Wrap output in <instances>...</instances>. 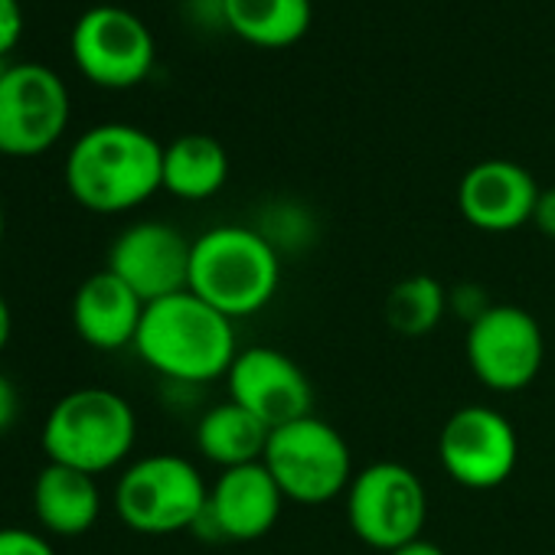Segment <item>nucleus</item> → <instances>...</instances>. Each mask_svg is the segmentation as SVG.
I'll return each instance as SVG.
<instances>
[{"label":"nucleus","instance_id":"nucleus-6","mask_svg":"<svg viewBox=\"0 0 555 555\" xmlns=\"http://www.w3.org/2000/svg\"><path fill=\"white\" fill-rule=\"evenodd\" d=\"M264 467L298 506H324L347 493L357 467L347 438L324 418L305 415L268 435Z\"/></svg>","mask_w":555,"mask_h":555},{"label":"nucleus","instance_id":"nucleus-11","mask_svg":"<svg viewBox=\"0 0 555 555\" xmlns=\"http://www.w3.org/2000/svg\"><path fill=\"white\" fill-rule=\"evenodd\" d=\"M438 461L464 490H496L519 461V435L493 405H464L438 435Z\"/></svg>","mask_w":555,"mask_h":555},{"label":"nucleus","instance_id":"nucleus-7","mask_svg":"<svg viewBox=\"0 0 555 555\" xmlns=\"http://www.w3.org/2000/svg\"><path fill=\"white\" fill-rule=\"evenodd\" d=\"M344 500L353 535L379 552H396L422 539L428 522V490L422 477L399 461L360 467Z\"/></svg>","mask_w":555,"mask_h":555},{"label":"nucleus","instance_id":"nucleus-24","mask_svg":"<svg viewBox=\"0 0 555 555\" xmlns=\"http://www.w3.org/2000/svg\"><path fill=\"white\" fill-rule=\"evenodd\" d=\"M490 308H493V301L487 298V292H483L480 285L464 282V285L448 288V314L461 318L464 324H474V321H477L483 311H490Z\"/></svg>","mask_w":555,"mask_h":555},{"label":"nucleus","instance_id":"nucleus-16","mask_svg":"<svg viewBox=\"0 0 555 555\" xmlns=\"http://www.w3.org/2000/svg\"><path fill=\"white\" fill-rule=\"evenodd\" d=\"M144 301L108 268L89 274L73 298V327L79 340L92 350L115 353L134 347L141 331Z\"/></svg>","mask_w":555,"mask_h":555},{"label":"nucleus","instance_id":"nucleus-29","mask_svg":"<svg viewBox=\"0 0 555 555\" xmlns=\"http://www.w3.org/2000/svg\"><path fill=\"white\" fill-rule=\"evenodd\" d=\"M11 334H14V318H11V305H8L4 292H0V353H4V347L11 344Z\"/></svg>","mask_w":555,"mask_h":555},{"label":"nucleus","instance_id":"nucleus-21","mask_svg":"<svg viewBox=\"0 0 555 555\" xmlns=\"http://www.w3.org/2000/svg\"><path fill=\"white\" fill-rule=\"evenodd\" d=\"M448 314V288L431 274H412L386 298V321L402 337L431 334Z\"/></svg>","mask_w":555,"mask_h":555},{"label":"nucleus","instance_id":"nucleus-18","mask_svg":"<svg viewBox=\"0 0 555 555\" xmlns=\"http://www.w3.org/2000/svg\"><path fill=\"white\" fill-rule=\"evenodd\" d=\"M219 21L248 47L288 50L308 37L314 4L311 0H219Z\"/></svg>","mask_w":555,"mask_h":555},{"label":"nucleus","instance_id":"nucleus-27","mask_svg":"<svg viewBox=\"0 0 555 555\" xmlns=\"http://www.w3.org/2000/svg\"><path fill=\"white\" fill-rule=\"evenodd\" d=\"M532 225L545 238H555V186L539 190V199H535V209H532Z\"/></svg>","mask_w":555,"mask_h":555},{"label":"nucleus","instance_id":"nucleus-2","mask_svg":"<svg viewBox=\"0 0 555 555\" xmlns=\"http://www.w3.org/2000/svg\"><path fill=\"white\" fill-rule=\"evenodd\" d=\"M134 350L167 383L206 386L229 376L238 357V334L232 318L193 292H180L144 308Z\"/></svg>","mask_w":555,"mask_h":555},{"label":"nucleus","instance_id":"nucleus-25","mask_svg":"<svg viewBox=\"0 0 555 555\" xmlns=\"http://www.w3.org/2000/svg\"><path fill=\"white\" fill-rule=\"evenodd\" d=\"M24 37V8L21 0H0V60H8Z\"/></svg>","mask_w":555,"mask_h":555},{"label":"nucleus","instance_id":"nucleus-14","mask_svg":"<svg viewBox=\"0 0 555 555\" xmlns=\"http://www.w3.org/2000/svg\"><path fill=\"white\" fill-rule=\"evenodd\" d=\"M282 506L285 493L264 461L229 467L209 483V500L193 532L216 542H255L274 529Z\"/></svg>","mask_w":555,"mask_h":555},{"label":"nucleus","instance_id":"nucleus-20","mask_svg":"<svg viewBox=\"0 0 555 555\" xmlns=\"http://www.w3.org/2000/svg\"><path fill=\"white\" fill-rule=\"evenodd\" d=\"M268 435L271 428L261 425L251 412H245L232 399L212 405L196 422V448L219 470L261 461L268 448Z\"/></svg>","mask_w":555,"mask_h":555},{"label":"nucleus","instance_id":"nucleus-12","mask_svg":"<svg viewBox=\"0 0 555 555\" xmlns=\"http://www.w3.org/2000/svg\"><path fill=\"white\" fill-rule=\"evenodd\" d=\"M193 238L160 219H141L118 232L108 248V271L144 301H164L190 288Z\"/></svg>","mask_w":555,"mask_h":555},{"label":"nucleus","instance_id":"nucleus-15","mask_svg":"<svg viewBox=\"0 0 555 555\" xmlns=\"http://www.w3.org/2000/svg\"><path fill=\"white\" fill-rule=\"evenodd\" d=\"M539 183L516 160H480L457 183V209L467 225L503 235L532 222Z\"/></svg>","mask_w":555,"mask_h":555},{"label":"nucleus","instance_id":"nucleus-26","mask_svg":"<svg viewBox=\"0 0 555 555\" xmlns=\"http://www.w3.org/2000/svg\"><path fill=\"white\" fill-rule=\"evenodd\" d=\"M17 415H21V392L4 373H0V435L17 422Z\"/></svg>","mask_w":555,"mask_h":555},{"label":"nucleus","instance_id":"nucleus-4","mask_svg":"<svg viewBox=\"0 0 555 555\" xmlns=\"http://www.w3.org/2000/svg\"><path fill=\"white\" fill-rule=\"evenodd\" d=\"M40 441L50 464L99 477L115 470L134 451L138 415L131 402L115 389H73L50 409Z\"/></svg>","mask_w":555,"mask_h":555},{"label":"nucleus","instance_id":"nucleus-9","mask_svg":"<svg viewBox=\"0 0 555 555\" xmlns=\"http://www.w3.org/2000/svg\"><path fill=\"white\" fill-rule=\"evenodd\" d=\"M76 69L99 89L141 86L157 60L154 34L147 24L115 4L89 8L69 37Z\"/></svg>","mask_w":555,"mask_h":555},{"label":"nucleus","instance_id":"nucleus-5","mask_svg":"<svg viewBox=\"0 0 555 555\" xmlns=\"http://www.w3.org/2000/svg\"><path fill=\"white\" fill-rule=\"evenodd\" d=\"M209 483L183 454H147L115 483V513L131 532L173 535L193 529L206 509Z\"/></svg>","mask_w":555,"mask_h":555},{"label":"nucleus","instance_id":"nucleus-22","mask_svg":"<svg viewBox=\"0 0 555 555\" xmlns=\"http://www.w3.org/2000/svg\"><path fill=\"white\" fill-rule=\"evenodd\" d=\"M255 229L278 248V255H282L285 248H305L314 242V219L295 203L271 206L261 216V225H255Z\"/></svg>","mask_w":555,"mask_h":555},{"label":"nucleus","instance_id":"nucleus-17","mask_svg":"<svg viewBox=\"0 0 555 555\" xmlns=\"http://www.w3.org/2000/svg\"><path fill=\"white\" fill-rule=\"evenodd\" d=\"M34 516L43 532L53 535H86L102 516V490L92 474L47 464L34 480Z\"/></svg>","mask_w":555,"mask_h":555},{"label":"nucleus","instance_id":"nucleus-23","mask_svg":"<svg viewBox=\"0 0 555 555\" xmlns=\"http://www.w3.org/2000/svg\"><path fill=\"white\" fill-rule=\"evenodd\" d=\"M0 555H56V548L37 529L0 526Z\"/></svg>","mask_w":555,"mask_h":555},{"label":"nucleus","instance_id":"nucleus-8","mask_svg":"<svg viewBox=\"0 0 555 555\" xmlns=\"http://www.w3.org/2000/svg\"><path fill=\"white\" fill-rule=\"evenodd\" d=\"M69 115V89L56 69L43 63H14L0 82V154H47L66 134Z\"/></svg>","mask_w":555,"mask_h":555},{"label":"nucleus","instance_id":"nucleus-1","mask_svg":"<svg viewBox=\"0 0 555 555\" xmlns=\"http://www.w3.org/2000/svg\"><path fill=\"white\" fill-rule=\"evenodd\" d=\"M66 190L89 212H131L164 190V144L125 121L95 125L69 147Z\"/></svg>","mask_w":555,"mask_h":555},{"label":"nucleus","instance_id":"nucleus-19","mask_svg":"<svg viewBox=\"0 0 555 555\" xmlns=\"http://www.w3.org/2000/svg\"><path fill=\"white\" fill-rule=\"evenodd\" d=\"M229 180V154L209 134H180L164 144V190L186 203L216 196Z\"/></svg>","mask_w":555,"mask_h":555},{"label":"nucleus","instance_id":"nucleus-31","mask_svg":"<svg viewBox=\"0 0 555 555\" xmlns=\"http://www.w3.org/2000/svg\"><path fill=\"white\" fill-rule=\"evenodd\" d=\"M11 66H14V63H8V60H0V82H4V76L11 73Z\"/></svg>","mask_w":555,"mask_h":555},{"label":"nucleus","instance_id":"nucleus-30","mask_svg":"<svg viewBox=\"0 0 555 555\" xmlns=\"http://www.w3.org/2000/svg\"><path fill=\"white\" fill-rule=\"evenodd\" d=\"M4 232H8V216H4V203H0V242H4Z\"/></svg>","mask_w":555,"mask_h":555},{"label":"nucleus","instance_id":"nucleus-10","mask_svg":"<svg viewBox=\"0 0 555 555\" xmlns=\"http://www.w3.org/2000/svg\"><path fill=\"white\" fill-rule=\"evenodd\" d=\"M467 366L490 392H519L532 386L545 360V337L539 321L516 305H493L464 337Z\"/></svg>","mask_w":555,"mask_h":555},{"label":"nucleus","instance_id":"nucleus-3","mask_svg":"<svg viewBox=\"0 0 555 555\" xmlns=\"http://www.w3.org/2000/svg\"><path fill=\"white\" fill-rule=\"evenodd\" d=\"M282 285V255L255 225H212L193 238L190 288L232 321L264 311Z\"/></svg>","mask_w":555,"mask_h":555},{"label":"nucleus","instance_id":"nucleus-13","mask_svg":"<svg viewBox=\"0 0 555 555\" xmlns=\"http://www.w3.org/2000/svg\"><path fill=\"white\" fill-rule=\"evenodd\" d=\"M229 399L251 412L271 431L305 415H314V386L298 360L274 347L238 350L229 376Z\"/></svg>","mask_w":555,"mask_h":555},{"label":"nucleus","instance_id":"nucleus-28","mask_svg":"<svg viewBox=\"0 0 555 555\" xmlns=\"http://www.w3.org/2000/svg\"><path fill=\"white\" fill-rule=\"evenodd\" d=\"M389 555H448L438 542H431V539H415V542H405L402 548H396V552H389Z\"/></svg>","mask_w":555,"mask_h":555}]
</instances>
